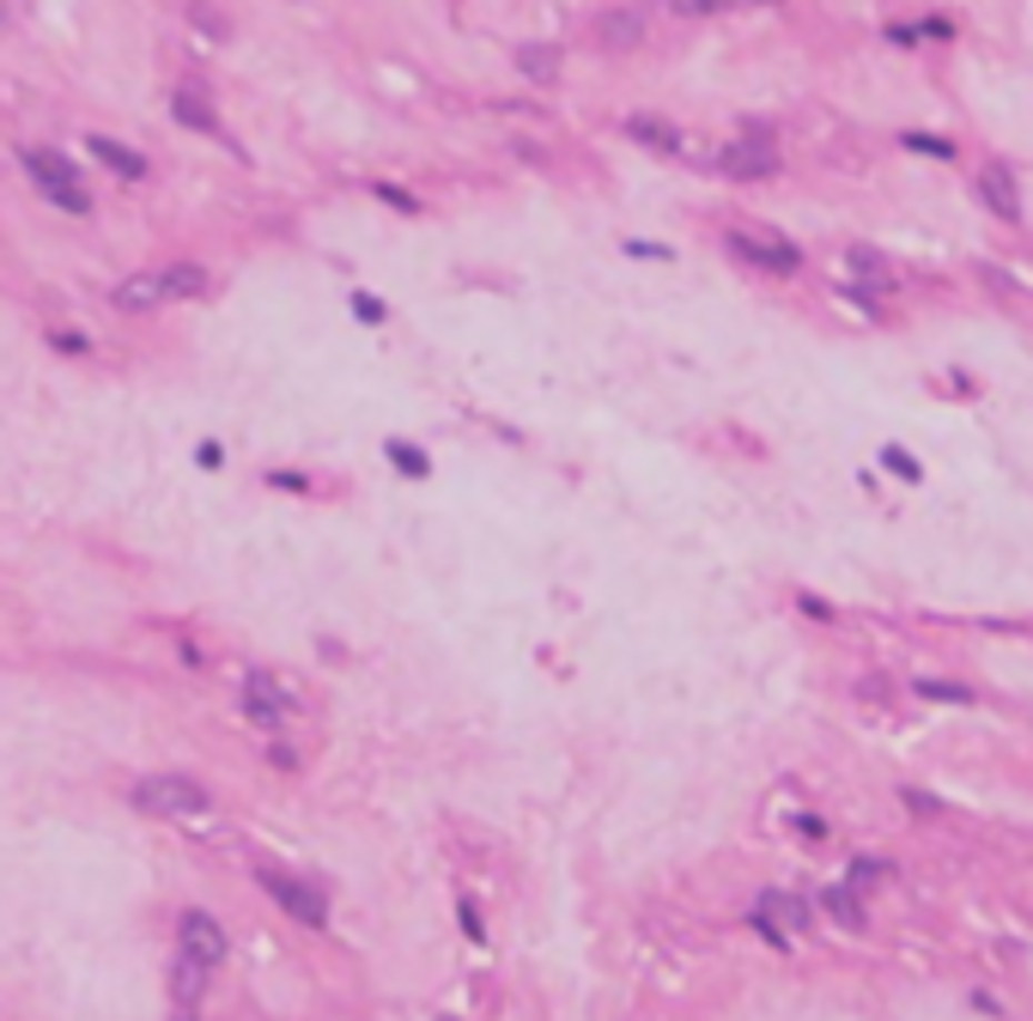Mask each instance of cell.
<instances>
[{"instance_id":"obj_24","label":"cell","mask_w":1033,"mask_h":1021,"mask_svg":"<svg viewBox=\"0 0 1033 1021\" xmlns=\"http://www.w3.org/2000/svg\"><path fill=\"white\" fill-rule=\"evenodd\" d=\"M663 7H669V12H681V19H712L723 0H663Z\"/></svg>"},{"instance_id":"obj_13","label":"cell","mask_w":1033,"mask_h":1021,"mask_svg":"<svg viewBox=\"0 0 1033 1021\" xmlns=\"http://www.w3.org/2000/svg\"><path fill=\"white\" fill-rule=\"evenodd\" d=\"M516 73H523L529 86H553L560 80V49L553 43H523L516 49Z\"/></svg>"},{"instance_id":"obj_2","label":"cell","mask_w":1033,"mask_h":1021,"mask_svg":"<svg viewBox=\"0 0 1033 1021\" xmlns=\"http://www.w3.org/2000/svg\"><path fill=\"white\" fill-rule=\"evenodd\" d=\"M207 784L183 779V772H152V779L134 784V809H147V815H177V821H195L207 815Z\"/></svg>"},{"instance_id":"obj_33","label":"cell","mask_w":1033,"mask_h":1021,"mask_svg":"<svg viewBox=\"0 0 1033 1021\" xmlns=\"http://www.w3.org/2000/svg\"><path fill=\"white\" fill-rule=\"evenodd\" d=\"M0 24H7V0H0Z\"/></svg>"},{"instance_id":"obj_12","label":"cell","mask_w":1033,"mask_h":1021,"mask_svg":"<svg viewBox=\"0 0 1033 1021\" xmlns=\"http://www.w3.org/2000/svg\"><path fill=\"white\" fill-rule=\"evenodd\" d=\"M596 37H602L609 49H639V43H644V19H639L632 7H614V12H602Z\"/></svg>"},{"instance_id":"obj_16","label":"cell","mask_w":1033,"mask_h":1021,"mask_svg":"<svg viewBox=\"0 0 1033 1021\" xmlns=\"http://www.w3.org/2000/svg\"><path fill=\"white\" fill-rule=\"evenodd\" d=\"M171 116H177V122H183V128H201V134H219V116H213V103H207V98L195 92V86H183V92L171 98Z\"/></svg>"},{"instance_id":"obj_11","label":"cell","mask_w":1033,"mask_h":1021,"mask_svg":"<svg viewBox=\"0 0 1033 1021\" xmlns=\"http://www.w3.org/2000/svg\"><path fill=\"white\" fill-rule=\"evenodd\" d=\"M92 159H98V164H110V171H116V177H128V183H140V177L152 171V164L140 159L134 147H122V140H110V134H92Z\"/></svg>"},{"instance_id":"obj_18","label":"cell","mask_w":1033,"mask_h":1021,"mask_svg":"<svg viewBox=\"0 0 1033 1021\" xmlns=\"http://www.w3.org/2000/svg\"><path fill=\"white\" fill-rule=\"evenodd\" d=\"M912 693H919V700H942V705H973V688H961V681H930V675H919V681H912Z\"/></svg>"},{"instance_id":"obj_28","label":"cell","mask_w":1033,"mask_h":1021,"mask_svg":"<svg viewBox=\"0 0 1033 1021\" xmlns=\"http://www.w3.org/2000/svg\"><path fill=\"white\" fill-rule=\"evenodd\" d=\"M189 19H195V24H201L207 37H225V19H219L213 7H195V12H189Z\"/></svg>"},{"instance_id":"obj_9","label":"cell","mask_w":1033,"mask_h":1021,"mask_svg":"<svg viewBox=\"0 0 1033 1021\" xmlns=\"http://www.w3.org/2000/svg\"><path fill=\"white\" fill-rule=\"evenodd\" d=\"M979 189H985V201H991V213H997V219H1010V226H1022V219H1027L1010 164H985V171H979Z\"/></svg>"},{"instance_id":"obj_8","label":"cell","mask_w":1033,"mask_h":1021,"mask_svg":"<svg viewBox=\"0 0 1033 1021\" xmlns=\"http://www.w3.org/2000/svg\"><path fill=\"white\" fill-rule=\"evenodd\" d=\"M718 177H742V183H754V177H772L779 171V152H772L766 134H742L730 140V147H718Z\"/></svg>"},{"instance_id":"obj_5","label":"cell","mask_w":1033,"mask_h":1021,"mask_svg":"<svg viewBox=\"0 0 1033 1021\" xmlns=\"http://www.w3.org/2000/svg\"><path fill=\"white\" fill-rule=\"evenodd\" d=\"M255 882L280 900V912H287V919H299L304 930H329V900H322V888L292 882V875H280V870H255Z\"/></svg>"},{"instance_id":"obj_20","label":"cell","mask_w":1033,"mask_h":1021,"mask_svg":"<svg viewBox=\"0 0 1033 1021\" xmlns=\"http://www.w3.org/2000/svg\"><path fill=\"white\" fill-rule=\"evenodd\" d=\"M882 462H887V474H900V481H919V462H912V450H900V444H887L882 450Z\"/></svg>"},{"instance_id":"obj_34","label":"cell","mask_w":1033,"mask_h":1021,"mask_svg":"<svg viewBox=\"0 0 1033 1021\" xmlns=\"http://www.w3.org/2000/svg\"><path fill=\"white\" fill-rule=\"evenodd\" d=\"M438 1021H457V1015H438Z\"/></svg>"},{"instance_id":"obj_14","label":"cell","mask_w":1033,"mask_h":1021,"mask_svg":"<svg viewBox=\"0 0 1033 1021\" xmlns=\"http://www.w3.org/2000/svg\"><path fill=\"white\" fill-rule=\"evenodd\" d=\"M201 998H207V967H195V961H183V954H177V967H171V1003H177V1010H201Z\"/></svg>"},{"instance_id":"obj_32","label":"cell","mask_w":1033,"mask_h":1021,"mask_svg":"<svg viewBox=\"0 0 1033 1021\" xmlns=\"http://www.w3.org/2000/svg\"><path fill=\"white\" fill-rule=\"evenodd\" d=\"M171 1021H201V1015H195V1010H177V1015H171Z\"/></svg>"},{"instance_id":"obj_31","label":"cell","mask_w":1033,"mask_h":1021,"mask_svg":"<svg viewBox=\"0 0 1033 1021\" xmlns=\"http://www.w3.org/2000/svg\"><path fill=\"white\" fill-rule=\"evenodd\" d=\"M268 754H274V767H280V772H292V767H299V754H292L287 742H274V748H268Z\"/></svg>"},{"instance_id":"obj_7","label":"cell","mask_w":1033,"mask_h":1021,"mask_svg":"<svg viewBox=\"0 0 1033 1021\" xmlns=\"http://www.w3.org/2000/svg\"><path fill=\"white\" fill-rule=\"evenodd\" d=\"M292 712H299V700H292V693L280 688L268 669H250V675H243V718H250V723H262V730H280Z\"/></svg>"},{"instance_id":"obj_22","label":"cell","mask_w":1033,"mask_h":1021,"mask_svg":"<svg viewBox=\"0 0 1033 1021\" xmlns=\"http://www.w3.org/2000/svg\"><path fill=\"white\" fill-rule=\"evenodd\" d=\"M851 268H858V274H863V280H870V287H887V268H882V262H875V256H870V250H851Z\"/></svg>"},{"instance_id":"obj_29","label":"cell","mask_w":1033,"mask_h":1021,"mask_svg":"<svg viewBox=\"0 0 1033 1021\" xmlns=\"http://www.w3.org/2000/svg\"><path fill=\"white\" fill-rule=\"evenodd\" d=\"M49 341H56L61 353H86V334H68V329H61V334H49Z\"/></svg>"},{"instance_id":"obj_17","label":"cell","mask_w":1033,"mask_h":1021,"mask_svg":"<svg viewBox=\"0 0 1033 1021\" xmlns=\"http://www.w3.org/2000/svg\"><path fill=\"white\" fill-rule=\"evenodd\" d=\"M858 888H826V894H821V912H826V919H839V924H845V930H863V907H858Z\"/></svg>"},{"instance_id":"obj_6","label":"cell","mask_w":1033,"mask_h":1021,"mask_svg":"<svg viewBox=\"0 0 1033 1021\" xmlns=\"http://www.w3.org/2000/svg\"><path fill=\"white\" fill-rule=\"evenodd\" d=\"M225 930H219V919L213 912H201V907H189L183 919H177V954H183V961H195V967H207V973H213L219 961H225Z\"/></svg>"},{"instance_id":"obj_10","label":"cell","mask_w":1033,"mask_h":1021,"mask_svg":"<svg viewBox=\"0 0 1033 1021\" xmlns=\"http://www.w3.org/2000/svg\"><path fill=\"white\" fill-rule=\"evenodd\" d=\"M754 912H760V919H772V924L784 930V937H796V930L815 924V907H809V900H796V894H784V888L760 894V900H754Z\"/></svg>"},{"instance_id":"obj_19","label":"cell","mask_w":1033,"mask_h":1021,"mask_svg":"<svg viewBox=\"0 0 1033 1021\" xmlns=\"http://www.w3.org/2000/svg\"><path fill=\"white\" fill-rule=\"evenodd\" d=\"M390 462H395V469L408 474V481H420V474L432 469V462H425V450H413V444H395V438H390Z\"/></svg>"},{"instance_id":"obj_30","label":"cell","mask_w":1033,"mask_h":1021,"mask_svg":"<svg viewBox=\"0 0 1033 1021\" xmlns=\"http://www.w3.org/2000/svg\"><path fill=\"white\" fill-rule=\"evenodd\" d=\"M919 37H954L949 19H919Z\"/></svg>"},{"instance_id":"obj_25","label":"cell","mask_w":1033,"mask_h":1021,"mask_svg":"<svg viewBox=\"0 0 1033 1021\" xmlns=\"http://www.w3.org/2000/svg\"><path fill=\"white\" fill-rule=\"evenodd\" d=\"M748 924H754V930H760V937H766V942H772V949H779V954L791 949V937H784V930L772 924V919H760V912H748Z\"/></svg>"},{"instance_id":"obj_27","label":"cell","mask_w":1033,"mask_h":1021,"mask_svg":"<svg viewBox=\"0 0 1033 1021\" xmlns=\"http://www.w3.org/2000/svg\"><path fill=\"white\" fill-rule=\"evenodd\" d=\"M378 196L390 201V207H402V213H420V201H413L408 189H395V183H378Z\"/></svg>"},{"instance_id":"obj_1","label":"cell","mask_w":1033,"mask_h":1021,"mask_svg":"<svg viewBox=\"0 0 1033 1021\" xmlns=\"http://www.w3.org/2000/svg\"><path fill=\"white\" fill-rule=\"evenodd\" d=\"M207 292V268L201 262H164V268H140L116 287L122 310H159V304H183Z\"/></svg>"},{"instance_id":"obj_3","label":"cell","mask_w":1033,"mask_h":1021,"mask_svg":"<svg viewBox=\"0 0 1033 1021\" xmlns=\"http://www.w3.org/2000/svg\"><path fill=\"white\" fill-rule=\"evenodd\" d=\"M730 256L748 268H760V274H796L803 268V250H796L791 238H779V231H730Z\"/></svg>"},{"instance_id":"obj_26","label":"cell","mask_w":1033,"mask_h":1021,"mask_svg":"<svg viewBox=\"0 0 1033 1021\" xmlns=\"http://www.w3.org/2000/svg\"><path fill=\"white\" fill-rule=\"evenodd\" d=\"M353 310H359V322H371V329L383 322V304L371 299V292H353Z\"/></svg>"},{"instance_id":"obj_4","label":"cell","mask_w":1033,"mask_h":1021,"mask_svg":"<svg viewBox=\"0 0 1033 1021\" xmlns=\"http://www.w3.org/2000/svg\"><path fill=\"white\" fill-rule=\"evenodd\" d=\"M24 171H31V183L43 189V196L56 201V207H68V213H92V201H86V189L73 183V177H80V171H73V164L61 159V152H43V147H31V152H24Z\"/></svg>"},{"instance_id":"obj_21","label":"cell","mask_w":1033,"mask_h":1021,"mask_svg":"<svg viewBox=\"0 0 1033 1021\" xmlns=\"http://www.w3.org/2000/svg\"><path fill=\"white\" fill-rule=\"evenodd\" d=\"M906 152H924V159H954V140H936V134H906Z\"/></svg>"},{"instance_id":"obj_23","label":"cell","mask_w":1033,"mask_h":1021,"mask_svg":"<svg viewBox=\"0 0 1033 1021\" xmlns=\"http://www.w3.org/2000/svg\"><path fill=\"white\" fill-rule=\"evenodd\" d=\"M457 919H462V937H469V942H487V924H481V907H474V900H462Z\"/></svg>"},{"instance_id":"obj_15","label":"cell","mask_w":1033,"mask_h":1021,"mask_svg":"<svg viewBox=\"0 0 1033 1021\" xmlns=\"http://www.w3.org/2000/svg\"><path fill=\"white\" fill-rule=\"evenodd\" d=\"M626 134L651 152H681V128H669L663 116H626Z\"/></svg>"}]
</instances>
